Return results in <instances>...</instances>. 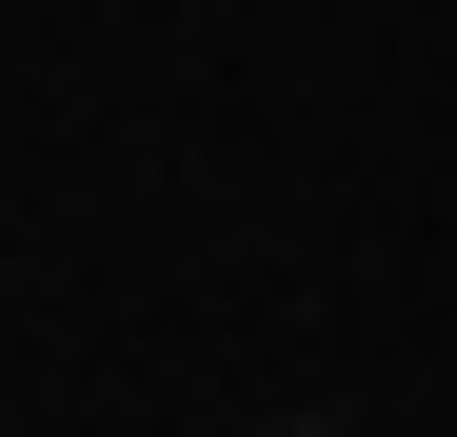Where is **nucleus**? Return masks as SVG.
I'll return each instance as SVG.
<instances>
[{
    "label": "nucleus",
    "mask_w": 457,
    "mask_h": 437,
    "mask_svg": "<svg viewBox=\"0 0 457 437\" xmlns=\"http://www.w3.org/2000/svg\"><path fill=\"white\" fill-rule=\"evenodd\" d=\"M259 437H338V417H259Z\"/></svg>",
    "instance_id": "obj_1"
}]
</instances>
